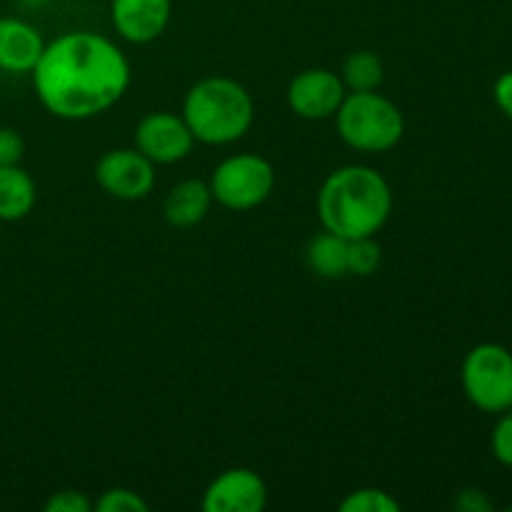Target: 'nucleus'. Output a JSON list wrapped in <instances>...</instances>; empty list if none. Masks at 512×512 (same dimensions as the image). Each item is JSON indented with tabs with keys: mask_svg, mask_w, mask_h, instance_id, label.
Masks as SVG:
<instances>
[{
	"mask_svg": "<svg viewBox=\"0 0 512 512\" xmlns=\"http://www.w3.org/2000/svg\"><path fill=\"white\" fill-rule=\"evenodd\" d=\"M30 75L40 105L68 123L108 113L133 80L130 60L120 45L93 30H68L45 43Z\"/></svg>",
	"mask_w": 512,
	"mask_h": 512,
	"instance_id": "obj_1",
	"label": "nucleus"
},
{
	"mask_svg": "<svg viewBox=\"0 0 512 512\" xmlns=\"http://www.w3.org/2000/svg\"><path fill=\"white\" fill-rule=\"evenodd\" d=\"M315 210L323 230L340 238H375L393 215V188L370 165H340L320 185Z\"/></svg>",
	"mask_w": 512,
	"mask_h": 512,
	"instance_id": "obj_2",
	"label": "nucleus"
},
{
	"mask_svg": "<svg viewBox=\"0 0 512 512\" xmlns=\"http://www.w3.org/2000/svg\"><path fill=\"white\" fill-rule=\"evenodd\" d=\"M180 115L188 123L195 143L223 148L250 133L255 123V100L235 78L208 75L190 85Z\"/></svg>",
	"mask_w": 512,
	"mask_h": 512,
	"instance_id": "obj_3",
	"label": "nucleus"
},
{
	"mask_svg": "<svg viewBox=\"0 0 512 512\" xmlns=\"http://www.w3.org/2000/svg\"><path fill=\"white\" fill-rule=\"evenodd\" d=\"M333 118L340 140L365 155L388 153L405 135L403 110L378 90L348 93Z\"/></svg>",
	"mask_w": 512,
	"mask_h": 512,
	"instance_id": "obj_4",
	"label": "nucleus"
},
{
	"mask_svg": "<svg viewBox=\"0 0 512 512\" xmlns=\"http://www.w3.org/2000/svg\"><path fill=\"white\" fill-rule=\"evenodd\" d=\"M208 185L215 205L245 213L268 203L275 190V168L258 153H235L215 165Z\"/></svg>",
	"mask_w": 512,
	"mask_h": 512,
	"instance_id": "obj_5",
	"label": "nucleus"
},
{
	"mask_svg": "<svg viewBox=\"0 0 512 512\" xmlns=\"http://www.w3.org/2000/svg\"><path fill=\"white\" fill-rule=\"evenodd\" d=\"M460 383L480 413H505L512 408V353L500 343L475 345L463 360Z\"/></svg>",
	"mask_w": 512,
	"mask_h": 512,
	"instance_id": "obj_6",
	"label": "nucleus"
},
{
	"mask_svg": "<svg viewBox=\"0 0 512 512\" xmlns=\"http://www.w3.org/2000/svg\"><path fill=\"white\" fill-rule=\"evenodd\" d=\"M155 168L138 148L105 150L95 163V183L105 195L125 203L145 200L155 188Z\"/></svg>",
	"mask_w": 512,
	"mask_h": 512,
	"instance_id": "obj_7",
	"label": "nucleus"
},
{
	"mask_svg": "<svg viewBox=\"0 0 512 512\" xmlns=\"http://www.w3.org/2000/svg\"><path fill=\"white\" fill-rule=\"evenodd\" d=\"M135 148L150 163L175 165L193 153L195 138L183 115H175L170 110H155V113L143 115L135 125Z\"/></svg>",
	"mask_w": 512,
	"mask_h": 512,
	"instance_id": "obj_8",
	"label": "nucleus"
},
{
	"mask_svg": "<svg viewBox=\"0 0 512 512\" xmlns=\"http://www.w3.org/2000/svg\"><path fill=\"white\" fill-rule=\"evenodd\" d=\"M348 95L340 73L328 68H305L290 80L288 108L303 120H328L338 113L340 103Z\"/></svg>",
	"mask_w": 512,
	"mask_h": 512,
	"instance_id": "obj_9",
	"label": "nucleus"
},
{
	"mask_svg": "<svg viewBox=\"0 0 512 512\" xmlns=\"http://www.w3.org/2000/svg\"><path fill=\"white\" fill-rule=\"evenodd\" d=\"M205 512H263L268 485L250 468H228L215 475L200 500Z\"/></svg>",
	"mask_w": 512,
	"mask_h": 512,
	"instance_id": "obj_10",
	"label": "nucleus"
},
{
	"mask_svg": "<svg viewBox=\"0 0 512 512\" xmlns=\"http://www.w3.org/2000/svg\"><path fill=\"white\" fill-rule=\"evenodd\" d=\"M173 0H110V20L130 45H148L168 30Z\"/></svg>",
	"mask_w": 512,
	"mask_h": 512,
	"instance_id": "obj_11",
	"label": "nucleus"
},
{
	"mask_svg": "<svg viewBox=\"0 0 512 512\" xmlns=\"http://www.w3.org/2000/svg\"><path fill=\"white\" fill-rule=\"evenodd\" d=\"M45 40L35 25L20 18H0V70L13 75L33 73Z\"/></svg>",
	"mask_w": 512,
	"mask_h": 512,
	"instance_id": "obj_12",
	"label": "nucleus"
},
{
	"mask_svg": "<svg viewBox=\"0 0 512 512\" xmlns=\"http://www.w3.org/2000/svg\"><path fill=\"white\" fill-rule=\"evenodd\" d=\"M213 203V193H210V185L205 180H180L165 195L163 218L173 228H195L208 218Z\"/></svg>",
	"mask_w": 512,
	"mask_h": 512,
	"instance_id": "obj_13",
	"label": "nucleus"
},
{
	"mask_svg": "<svg viewBox=\"0 0 512 512\" xmlns=\"http://www.w3.org/2000/svg\"><path fill=\"white\" fill-rule=\"evenodd\" d=\"M38 200V188L28 170L18 165H0V220L18 223L28 218Z\"/></svg>",
	"mask_w": 512,
	"mask_h": 512,
	"instance_id": "obj_14",
	"label": "nucleus"
},
{
	"mask_svg": "<svg viewBox=\"0 0 512 512\" xmlns=\"http://www.w3.org/2000/svg\"><path fill=\"white\" fill-rule=\"evenodd\" d=\"M305 260L318 278H345L348 275V240L330 233V230H323L308 243Z\"/></svg>",
	"mask_w": 512,
	"mask_h": 512,
	"instance_id": "obj_15",
	"label": "nucleus"
},
{
	"mask_svg": "<svg viewBox=\"0 0 512 512\" xmlns=\"http://www.w3.org/2000/svg\"><path fill=\"white\" fill-rule=\"evenodd\" d=\"M348 93H363V90H380L385 80L383 58L373 50H355L345 58L343 70H340Z\"/></svg>",
	"mask_w": 512,
	"mask_h": 512,
	"instance_id": "obj_16",
	"label": "nucleus"
},
{
	"mask_svg": "<svg viewBox=\"0 0 512 512\" xmlns=\"http://www.w3.org/2000/svg\"><path fill=\"white\" fill-rule=\"evenodd\" d=\"M340 512H400L403 505L383 488H358L340 500Z\"/></svg>",
	"mask_w": 512,
	"mask_h": 512,
	"instance_id": "obj_17",
	"label": "nucleus"
},
{
	"mask_svg": "<svg viewBox=\"0 0 512 512\" xmlns=\"http://www.w3.org/2000/svg\"><path fill=\"white\" fill-rule=\"evenodd\" d=\"M383 263V250L375 238L348 240V275L368 278Z\"/></svg>",
	"mask_w": 512,
	"mask_h": 512,
	"instance_id": "obj_18",
	"label": "nucleus"
},
{
	"mask_svg": "<svg viewBox=\"0 0 512 512\" xmlns=\"http://www.w3.org/2000/svg\"><path fill=\"white\" fill-rule=\"evenodd\" d=\"M93 510L98 512H148V500L130 488H110L93 500Z\"/></svg>",
	"mask_w": 512,
	"mask_h": 512,
	"instance_id": "obj_19",
	"label": "nucleus"
},
{
	"mask_svg": "<svg viewBox=\"0 0 512 512\" xmlns=\"http://www.w3.org/2000/svg\"><path fill=\"white\" fill-rule=\"evenodd\" d=\"M490 450L500 465L512 468V408L500 413L493 435H490Z\"/></svg>",
	"mask_w": 512,
	"mask_h": 512,
	"instance_id": "obj_20",
	"label": "nucleus"
},
{
	"mask_svg": "<svg viewBox=\"0 0 512 512\" xmlns=\"http://www.w3.org/2000/svg\"><path fill=\"white\" fill-rule=\"evenodd\" d=\"M93 500L80 490H58L45 500V512H90Z\"/></svg>",
	"mask_w": 512,
	"mask_h": 512,
	"instance_id": "obj_21",
	"label": "nucleus"
},
{
	"mask_svg": "<svg viewBox=\"0 0 512 512\" xmlns=\"http://www.w3.org/2000/svg\"><path fill=\"white\" fill-rule=\"evenodd\" d=\"M25 155V140L18 130L0 128V165H18Z\"/></svg>",
	"mask_w": 512,
	"mask_h": 512,
	"instance_id": "obj_22",
	"label": "nucleus"
},
{
	"mask_svg": "<svg viewBox=\"0 0 512 512\" xmlns=\"http://www.w3.org/2000/svg\"><path fill=\"white\" fill-rule=\"evenodd\" d=\"M493 508V500H490L480 488H465L460 490L458 498H455V510L460 512H490Z\"/></svg>",
	"mask_w": 512,
	"mask_h": 512,
	"instance_id": "obj_23",
	"label": "nucleus"
},
{
	"mask_svg": "<svg viewBox=\"0 0 512 512\" xmlns=\"http://www.w3.org/2000/svg\"><path fill=\"white\" fill-rule=\"evenodd\" d=\"M493 98H495V105L500 108V113L512 120V70H508V73H503L498 80H495Z\"/></svg>",
	"mask_w": 512,
	"mask_h": 512,
	"instance_id": "obj_24",
	"label": "nucleus"
},
{
	"mask_svg": "<svg viewBox=\"0 0 512 512\" xmlns=\"http://www.w3.org/2000/svg\"><path fill=\"white\" fill-rule=\"evenodd\" d=\"M23 5H28V8H40V5H45L48 0H20Z\"/></svg>",
	"mask_w": 512,
	"mask_h": 512,
	"instance_id": "obj_25",
	"label": "nucleus"
}]
</instances>
